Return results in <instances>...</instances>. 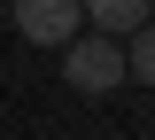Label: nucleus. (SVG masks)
Wrapping results in <instances>:
<instances>
[{"instance_id": "1", "label": "nucleus", "mask_w": 155, "mask_h": 140, "mask_svg": "<svg viewBox=\"0 0 155 140\" xmlns=\"http://www.w3.org/2000/svg\"><path fill=\"white\" fill-rule=\"evenodd\" d=\"M62 78L78 94H116L124 86V39H70L62 47Z\"/></svg>"}, {"instance_id": "2", "label": "nucleus", "mask_w": 155, "mask_h": 140, "mask_svg": "<svg viewBox=\"0 0 155 140\" xmlns=\"http://www.w3.org/2000/svg\"><path fill=\"white\" fill-rule=\"evenodd\" d=\"M78 23H85L78 0H16V31H23L31 47H70Z\"/></svg>"}, {"instance_id": "3", "label": "nucleus", "mask_w": 155, "mask_h": 140, "mask_svg": "<svg viewBox=\"0 0 155 140\" xmlns=\"http://www.w3.org/2000/svg\"><path fill=\"white\" fill-rule=\"evenodd\" d=\"M78 8H85V23L109 31V39H132L140 23H155V0H78Z\"/></svg>"}, {"instance_id": "4", "label": "nucleus", "mask_w": 155, "mask_h": 140, "mask_svg": "<svg viewBox=\"0 0 155 140\" xmlns=\"http://www.w3.org/2000/svg\"><path fill=\"white\" fill-rule=\"evenodd\" d=\"M124 78L155 86V23H140V31H132V47H124Z\"/></svg>"}]
</instances>
